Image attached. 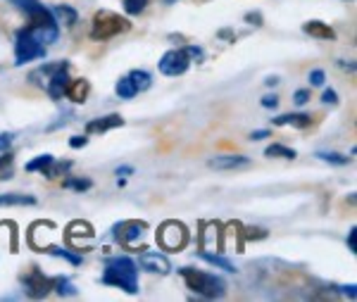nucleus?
Listing matches in <instances>:
<instances>
[{"label": "nucleus", "mask_w": 357, "mask_h": 302, "mask_svg": "<svg viewBox=\"0 0 357 302\" xmlns=\"http://www.w3.org/2000/svg\"><path fill=\"white\" fill-rule=\"evenodd\" d=\"M191 67V57L183 48H174V50H167L160 60V72L165 77H181L186 69Z\"/></svg>", "instance_id": "obj_10"}, {"label": "nucleus", "mask_w": 357, "mask_h": 302, "mask_svg": "<svg viewBox=\"0 0 357 302\" xmlns=\"http://www.w3.org/2000/svg\"><path fill=\"white\" fill-rule=\"evenodd\" d=\"M102 283L112 288H119L129 295L138 293V264L129 257H112L105 262Z\"/></svg>", "instance_id": "obj_2"}, {"label": "nucleus", "mask_w": 357, "mask_h": 302, "mask_svg": "<svg viewBox=\"0 0 357 302\" xmlns=\"http://www.w3.org/2000/svg\"><path fill=\"white\" fill-rule=\"evenodd\" d=\"M245 22H248V24L262 27V15H260V13H248V15H245Z\"/></svg>", "instance_id": "obj_38"}, {"label": "nucleus", "mask_w": 357, "mask_h": 302, "mask_svg": "<svg viewBox=\"0 0 357 302\" xmlns=\"http://www.w3.org/2000/svg\"><path fill=\"white\" fill-rule=\"evenodd\" d=\"M274 124L276 126H293V129H307L310 124H312V117L310 114H279V117H274Z\"/></svg>", "instance_id": "obj_17"}, {"label": "nucleus", "mask_w": 357, "mask_h": 302, "mask_svg": "<svg viewBox=\"0 0 357 302\" xmlns=\"http://www.w3.org/2000/svg\"><path fill=\"white\" fill-rule=\"evenodd\" d=\"M53 290L57 295H62V298H67V295H77V288H74V283L69 281L67 276H57Z\"/></svg>", "instance_id": "obj_26"}, {"label": "nucleus", "mask_w": 357, "mask_h": 302, "mask_svg": "<svg viewBox=\"0 0 357 302\" xmlns=\"http://www.w3.org/2000/svg\"><path fill=\"white\" fill-rule=\"evenodd\" d=\"M89 93H91V84H89V81H86V79H74V81H69V84H67L65 96L72 103H77V105H84L86 98H89Z\"/></svg>", "instance_id": "obj_16"}, {"label": "nucleus", "mask_w": 357, "mask_h": 302, "mask_svg": "<svg viewBox=\"0 0 357 302\" xmlns=\"http://www.w3.org/2000/svg\"><path fill=\"white\" fill-rule=\"evenodd\" d=\"M50 13H53L57 24H62V27H67V29H69V27H74V24L79 22L77 10H74V8H67V5H57V8H53Z\"/></svg>", "instance_id": "obj_18"}, {"label": "nucleus", "mask_w": 357, "mask_h": 302, "mask_svg": "<svg viewBox=\"0 0 357 302\" xmlns=\"http://www.w3.org/2000/svg\"><path fill=\"white\" fill-rule=\"evenodd\" d=\"M148 8V0H124L126 15H141Z\"/></svg>", "instance_id": "obj_30"}, {"label": "nucleus", "mask_w": 357, "mask_h": 302, "mask_svg": "<svg viewBox=\"0 0 357 302\" xmlns=\"http://www.w3.org/2000/svg\"><path fill=\"white\" fill-rule=\"evenodd\" d=\"M293 103H296V105H307L310 103V91L307 89H301V91H296L293 93Z\"/></svg>", "instance_id": "obj_32"}, {"label": "nucleus", "mask_w": 357, "mask_h": 302, "mask_svg": "<svg viewBox=\"0 0 357 302\" xmlns=\"http://www.w3.org/2000/svg\"><path fill=\"white\" fill-rule=\"evenodd\" d=\"M303 31L310 33L312 38H319V40H336V31L326 24V22H319V20H310L303 24Z\"/></svg>", "instance_id": "obj_15"}, {"label": "nucleus", "mask_w": 357, "mask_h": 302, "mask_svg": "<svg viewBox=\"0 0 357 302\" xmlns=\"http://www.w3.org/2000/svg\"><path fill=\"white\" fill-rule=\"evenodd\" d=\"M158 243L162 250L178 252L188 243V229L181 222H165L158 229Z\"/></svg>", "instance_id": "obj_8"}, {"label": "nucleus", "mask_w": 357, "mask_h": 302, "mask_svg": "<svg viewBox=\"0 0 357 302\" xmlns=\"http://www.w3.org/2000/svg\"><path fill=\"white\" fill-rule=\"evenodd\" d=\"M45 252L55 255V257H65L67 262H72V264H82V257H79V255L69 252V250L60 248V246H48V248H45Z\"/></svg>", "instance_id": "obj_28"}, {"label": "nucleus", "mask_w": 357, "mask_h": 302, "mask_svg": "<svg viewBox=\"0 0 357 302\" xmlns=\"http://www.w3.org/2000/svg\"><path fill=\"white\" fill-rule=\"evenodd\" d=\"M260 103H262V107H276V105H279V98H276V96H264Z\"/></svg>", "instance_id": "obj_40"}, {"label": "nucleus", "mask_w": 357, "mask_h": 302, "mask_svg": "<svg viewBox=\"0 0 357 302\" xmlns=\"http://www.w3.org/2000/svg\"><path fill=\"white\" fill-rule=\"evenodd\" d=\"M13 165H15V155L10 153V150H3L0 153V181H5V179H13Z\"/></svg>", "instance_id": "obj_23"}, {"label": "nucleus", "mask_w": 357, "mask_h": 302, "mask_svg": "<svg viewBox=\"0 0 357 302\" xmlns=\"http://www.w3.org/2000/svg\"><path fill=\"white\" fill-rule=\"evenodd\" d=\"M24 207V205H36V197L24 195V193H3L0 195V207Z\"/></svg>", "instance_id": "obj_19"}, {"label": "nucleus", "mask_w": 357, "mask_h": 302, "mask_svg": "<svg viewBox=\"0 0 357 302\" xmlns=\"http://www.w3.org/2000/svg\"><path fill=\"white\" fill-rule=\"evenodd\" d=\"M220 36H222V38H231V40H234V38H236V33H231L229 29H224V31H220Z\"/></svg>", "instance_id": "obj_43"}, {"label": "nucleus", "mask_w": 357, "mask_h": 302, "mask_svg": "<svg viewBox=\"0 0 357 302\" xmlns=\"http://www.w3.org/2000/svg\"><path fill=\"white\" fill-rule=\"evenodd\" d=\"M317 158H319L321 162H329V165H336V167H343V165H348V162H350L348 155H341V153H326V150L317 153Z\"/></svg>", "instance_id": "obj_29"}, {"label": "nucleus", "mask_w": 357, "mask_h": 302, "mask_svg": "<svg viewBox=\"0 0 357 302\" xmlns=\"http://www.w3.org/2000/svg\"><path fill=\"white\" fill-rule=\"evenodd\" d=\"M341 293H343V295H348L350 300H355V298H357V293H355V286H343V288H341Z\"/></svg>", "instance_id": "obj_42"}, {"label": "nucleus", "mask_w": 357, "mask_h": 302, "mask_svg": "<svg viewBox=\"0 0 357 302\" xmlns=\"http://www.w3.org/2000/svg\"><path fill=\"white\" fill-rule=\"evenodd\" d=\"M207 167L215 172H229V169H243V167H250V160L245 155H217L207 162Z\"/></svg>", "instance_id": "obj_13"}, {"label": "nucleus", "mask_w": 357, "mask_h": 302, "mask_svg": "<svg viewBox=\"0 0 357 302\" xmlns=\"http://www.w3.org/2000/svg\"><path fill=\"white\" fill-rule=\"evenodd\" d=\"M310 86H321L324 84V72H321V69H312V72H310Z\"/></svg>", "instance_id": "obj_33"}, {"label": "nucleus", "mask_w": 357, "mask_h": 302, "mask_svg": "<svg viewBox=\"0 0 357 302\" xmlns=\"http://www.w3.org/2000/svg\"><path fill=\"white\" fill-rule=\"evenodd\" d=\"M178 276L186 281V288H191L195 295L207 300H220L227 295V283L222 281L220 276L210 274V271H200V269H191V266H181L178 269Z\"/></svg>", "instance_id": "obj_3"}, {"label": "nucleus", "mask_w": 357, "mask_h": 302, "mask_svg": "<svg viewBox=\"0 0 357 302\" xmlns=\"http://www.w3.org/2000/svg\"><path fill=\"white\" fill-rule=\"evenodd\" d=\"M183 50L188 53V57H191V62H203L205 60V53H203V48L200 45H183Z\"/></svg>", "instance_id": "obj_31"}, {"label": "nucleus", "mask_w": 357, "mask_h": 302, "mask_svg": "<svg viewBox=\"0 0 357 302\" xmlns=\"http://www.w3.org/2000/svg\"><path fill=\"white\" fill-rule=\"evenodd\" d=\"M267 136H272V131H269V129H257V131H252L248 138H250V141H262V138H267Z\"/></svg>", "instance_id": "obj_37"}, {"label": "nucleus", "mask_w": 357, "mask_h": 302, "mask_svg": "<svg viewBox=\"0 0 357 302\" xmlns=\"http://www.w3.org/2000/svg\"><path fill=\"white\" fill-rule=\"evenodd\" d=\"M89 143V136H72L69 138V148H84Z\"/></svg>", "instance_id": "obj_36"}, {"label": "nucleus", "mask_w": 357, "mask_h": 302, "mask_svg": "<svg viewBox=\"0 0 357 302\" xmlns=\"http://www.w3.org/2000/svg\"><path fill=\"white\" fill-rule=\"evenodd\" d=\"M67 241H69V246H72L74 250H82L89 246L91 241H93V229H91V224H86V222H74V224H69L67 226Z\"/></svg>", "instance_id": "obj_12"}, {"label": "nucleus", "mask_w": 357, "mask_h": 302, "mask_svg": "<svg viewBox=\"0 0 357 302\" xmlns=\"http://www.w3.org/2000/svg\"><path fill=\"white\" fill-rule=\"evenodd\" d=\"M138 266L151 271V274H160V276H165L172 271L169 259H167L162 252H158V250H148V252L138 255Z\"/></svg>", "instance_id": "obj_11"}, {"label": "nucleus", "mask_w": 357, "mask_h": 302, "mask_svg": "<svg viewBox=\"0 0 357 302\" xmlns=\"http://www.w3.org/2000/svg\"><path fill=\"white\" fill-rule=\"evenodd\" d=\"M20 281H22V288H24L26 298H31V300L45 298L55 286V278L45 276L38 266H31L29 271H24V274L20 276Z\"/></svg>", "instance_id": "obj_7"}, {"label": "nucleus", "mask_w": 357, "mask_h": 302, "mask_svg": "<svg viewBox=\"0 0 357 302\" xmlns=\"http://www.w3.org/2000/svg\"><path fill=\"white\" fill-rule=\"evenodd\" d=\"M114 91H117V96L122 98V100H131V98L136 96V86L134 81H131V77H122L117 81V86H114Z\"/></svg>", "instance_id": "obj_24"}, {"label": "nucleus", "mask_w": 357, "mask_h": 302, "mask_svg": "<svg viewBox=\"0 0 357 302\" xmlns=\"http://www.w3.org/2000/svg\"><path fill=\"white\" fill-rule=\"evenodd\" d=\"M45 57V45L41 40H36L31 33L24 29H20L15 36V65L22 67V65H29L33 60H43Z\"/></svg>", "instance_id": "obj_6"}, {"label": "nucleus", "mask_w": 357, "mask_h": 302, "mask_svg": "<svg viewBox=\"0 0 357 302\" xmlns=\"http://www.w3.org/2000/svg\"><path fill=\"white\" fill-rule=\"evenodd\" d=\"M200 259H205L207 264H212V266H217V269H224V271H238L236 266L229 262L227 257H220V255H212V252H200Z\"/></svg>", "instance_id": "obj_22"}, {"label": "nucleus", "mask_w": 357, "mask_h": 302, "mask_svg": "<svg viewBox=\"0 0 357 302\" xmlns=\"http://www.w3.org/2000/svg\"><path fill=\"white\" fill-rule=\"evenodd\" d=\"M148 224L146 222H136V219H126V222H119L112 229L114 241L119 243L122 248H134L136 241H141L143 234H146Z\"/></svg>", "instance_id": "obj_9"}, {"label": "nucleus", "mask_w": 357, "mask_h": 302, "mask_svg": "<svg viewBox=\"0 0 357 302\" xmlns=\"http://www.w3.org/2000/svg\"><path fill=\"white\" fill-rule=\"evenodd\" d=\"M276 81H279V79H276V77H269L267 81H264V84H267V86H274V84H276Z\"/></svg>", "instance_id": "obj_44"}, {"label": "nucleus", "mask_w": 357, "mask_h": 302, "mask_svg": "<svg viewBox=\"0 0 357 302\" xmlns=\"http://www.w3.org/2000/svg\"><path fill=\"white\" fill-rule=\"evenodd\" d=\"M31 84L43 86L45 93H48L53 100H60L67 91L69 79V62H53V65H43L38 67L36 72H31Z\"/></svg>", "instance_id": "obj_4"}, {"label": "nucleus", "mask_w": 357, "mask_h": 302, "mask_svg": "<svg viewBox=\"0 0 357 302\" xmlns=\"http://www.w3.org/2000/svg\"><path fill=\"white\" fill-rule=\"evenodd\" d=\"M129 77H131V81H134V86H136L138 93L148 91L153 86V77L146 72V69H134V72H131Z\"/></svg>", "instance_id": "obj_21"}, {"label": "nucleus", "mask_w": 357, "mask_h": 302, "mask_svg": "<svg viewBox=\"0 0 357 302\" xmlns=\"http://www.w3.org/2000/svg\"><path fill=\"white\" fill-rule=\"evenodd\" d=\"M122 124H124V119L119 117V114H107V117H98L93 121H89V124H86V133H89V136H93V133H107L112 129H119Z\"/></svg>", "instance_id": "obj_14"}, {"label": "nucleus", "mask_w": 357, "mask_h": 302, "mask_svg": "<svg viewBox=\"0 0 357 302\" xmlns=\"http://www.w3.org/2000/svg\"><path fill=\"white\" fill-rule=\"evenodd\" d=\"M129 20L117 13H110V10H100V13L93 15V24H91V38L93 40H110L119 33L129 31Z\"/></svg>", "instance_id": "obj_5"}, {"label": "nucleus", "mask_w": 357, "mask_h": 302, "mask_svg": "<svg viewBox=\"0 0 357 302\" xmlns=\"http://www.w3.org/2000/svg\"><path fill=\"white\" fill-rule=\"evenodd\" d=\"M62 186L69 190H77V193H86V190L93 188V181H91V179H65Z\"/></svg>", "instance_id": "obj_27"}, {"label": "nucleus", "mask_w": 357, "mask_h": 302, "mask_svg": "<svg viewBox=\"0 0 357 302\" xmlns=\"http://www.w3.org/2000/svg\"><path fill=\"white\" fill-rule=\"evenodd\" d=\"M264 155H267V158H284V160H296L298 158L296 150L286 148V145H281V143H272L267 150H264Z\"/></svg>", "instance_id": "obj_20"}, {"label": "nucleus", "mask_w": 357, "mask_h": 302, "mask_svg": "<svg viewBox=\"0 0 357 302\" xmlns=\"http://www.w3.org/2000/svg\"><path fill=\"white\" fill-rule=\"evenodd\" d=\"M321 103H324V105H336V103H338L336 91H333V89H326L324 93H321Z\"/></svg>", "instance_id": "obj_34"}, {"label": "nucleus", "mask_w": 357, "mask_h": 302, "mask_svg": "<svg viewBox=\"0 0 357 302\" xmlns=\"http://www.w3.org/2000/svg\"><path fill=\"white\" fill-rule=\"evenodd\" d=\"M53 155L50 153H43V155H38V158H33L31 162H26V172H45L50 165H53Z\"/></svg>", "instance_id": "obj_25"}, {"label": "nucleus", "mask_w": 357, "mask_h": 302, "mask_svg": "<svg viewBox=\"0 0 357 302\" xmlns=\"http://www.w3.org/2000/svg\"><path fill=\"white\" fill-rule=\"evenodd\" d=\"M10 143H13V133H0V153L8 150Z\"/></svg>", "instance_id": "obj_39"}, {"label": "nucleus", "mask_w": 357, "mask_h": 302, "mask_svg": "<svg viewBox=\"0 0 357 302\" xmlns=\"http://www.w3.org/2000/svg\"><path fill=\"white\" fill-rule=\"evenodd\" d=\"M20 13H24V17L29 20L26 31L31 33L36 40H41L43 45L55 43L57 36H60V24L55 22L53 13L45 8L43 3L38 0H10Z\"/></svg>", "instance_id": "obj_1"}, {"label": "nucleus", "mask_w": 357, "mask_h": 302, "mask_svg": "<svg viewBox=\"0 0 357 302\" xmlns=\"http://www.w3.org/2000/svg\"><path fill=\"white\" fill-rule=\"evenodd\" d=\"M114 174H117V176H131V174H134V167H129V165H124V167H117V172H114Z\"/></svg>", "instance_id": "obj_41"}, {"label": "nucleus", "mask_w": 357, "mask_h": 302, "mask_svg": "<svg viewBox=\"0 0 357 302\" xmlns=\"http://www.w3.org/2000/svg\"><path fill=\"white\" fill-rule=\"evenodd\" d=\"M348 250L350 252H357V229L355 226L348 231Z\"/></svg>", "instance_id": "obj_35"}]
</instances>
